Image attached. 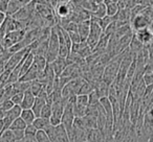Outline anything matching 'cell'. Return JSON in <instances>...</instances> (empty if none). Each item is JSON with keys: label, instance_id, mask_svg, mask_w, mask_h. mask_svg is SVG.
Here are the masks:
<instances>
[{"label": "cell", "instance_id": "obj_1", "mask_svg": "<svg viewBox=\"0 0 153 142\" xmlns=\"http://www.w3.org/2000/svg\"><path fill=\"white\" fill-rule=\"evenodd\" d=\"M122 57H123V52L115 55L106 66L104 69V74H103V81L107 83L108 85H111L115 81L120 70V65H121Z\"/></svg>", "mask_w": 153, "mask_h": 142}, {"label": "cell", "instance_id": "obj_2", "mask_svg": "<svg viewBox=\"0 0 153 142\" xmlns=\"http://www.w3.org/2000/svg\"><path fill=\"white\" fill-rule=\"evenodd\" d=\"M59 57V36H58V26L56 24L51 27V32L48 39V50L45 55L47 63L51 64Z\"/></svg>", "mask_w": 153, "mask_h": 142}, {"label": "cell", "instance_id": "obj_3", "mask_svg": "<svg viewBox=\"0 0 153 142\" xmlns=\"http://www.w3.org/2000/svg\"><path fill=\"white\" fill-rule=\"evenodd\" d=\"M58 36H59V57H67L71 51V40L69 38L68 32L62 26L57 24Z\"/></svg>", "mask_w": 153, "mask_h": 142}, {"label": "cell", "instance_id": "obj_4", "mask_svg": "<svg viewBox=\"0 0 153 142\" xmlns=\"http://www.w3.org/2000/svg\"><path fill=\"white\" fill-rule=\"evenodd\" d=\"M103 32V28L100 26L99 22L97 21V19L94 18H90V32H89V36H88L87 40H86V43L89 45L90 48L94 50V48L96 47V45L98 44L99 40L100 38L102 37Z\"/></svg>", "mask_w": 153, "mask_h": 142}, {"label": "cell", "instance_id": "obj_5", "mask_svg": "<svg viewBox=\"0 0 153 142\" xmlns=\"http://www.w3.org/2000/svg\"><path fill=\"white\" fill-rule=\"evenodd\" d=\"M151 24H152L151 18L144 13H140V14L135 15L134 17L131 18V21H130V25H131V28L133 32L149 27Z\"/></svg>", "mask_w": 153, "mask_h": 142}, {"label": "cell", "instance_id": "obj_6", "mask_svg": "<svg viewBox=\"0 0 153 142\" xmlns=\"http://www.w3.org/2000/svg\"><path fill=\"white\" fill-rule=\"evenodd\" d=\"M30 51V47L28 46V47H26V48L22 49V50L17 51V52H15V53H12V55L9 57V60H7V63H5V69L12 71L16 66H18L23 61L25 55L27 54Z\"/></svg>", "mask_w": 153, "mask_h": 142}, {"label": "cell", "instance_id": "obj_7", "mask_svg": "<svg viewBox=\"0 0 153 142\" xmlns=\"http://www.w3.org/2000/svg\"><path fill=\"white\" fill-rule=\"evenodd\" d=\"M22 112V108L19 104H15L11 110H9L7 112L4 113V117H3V123H4V129H10V127L12 125L13 121L16 118L20 117Z\"/></svg>", "mask_w": 153, "mask_h": 142}, {"label": "cell", "instance_id": "obj_8", "mask_svg": "<svg viewBox=\"0 0 153 142\" xmlns=\"http://www.w3.org/2000/svg\"><path fill=\"white\" fill-rule=\"evenodd\" d=\"M134 35L145 46H148V45H150L153 42V32L151 30L150 26L143 28V29L136 30V32H134Z\"/></svg>", "mask_w": 153, "mask_h": 142}, {"label": "cell", "instance_id": "obj_9", "mask_svg": "<svg viewBox=\"0 0 153 142\" xmlns=\"http://www.w3.org/2000/svg\"><path fill=\"white\" fill-rule=\"evenodd\" d=\"M67 65H68V63H67L66 57H58L53 63H51V66L53 67V71H55L57 77H60V75L62 74V72L64 71V69H65Z\"/></svg>", "mask_w": 153, "mask_h": 142}, {"label": "cell", "instance_id": "obj_10", "mask_svg": "<svg viewBox=\"0 0 153 142\" xmlns=\"http://www.w3.org/2000/svg\"><path fill=\"white\" fill-rule=\"evenodd\" d=\"M78 32H79L80 38H81V42L87 40L90 32V19L78 23Z\"/></svg>", "mask_w": 153, "mask_h": 142}, {"label": "cell", "instance_id": "obj_11", "mask_svg": "<svg viewBox=\"0 0 153 142\" xmlns=\"http://www.w3.org/2000/svg\"><path fill=\"white\" fill-rule=\"evenodd\" d=\"M104 134L100 129H87V142H103Z\"/></svg>", "mask_w": 153, "mask_h": 142}, {"label": "cell", "instance_id": "obj_12", "mask_svg": "<svg viewBox=\"0 0 153 142\" xmlns=\"http://www.w3.org/2000/svg\"><path fill=\"white\" fill-rule=\"evenodd\" d=\"M35 99H36V95H34L33 92L30 89H27L24 92L23 100H22L20 106H21L22 109H32L33 104L35 102Z\"/></svg>", "mask_w": 153, "mask_h": 142}, {"label": "cell", "instance_id": "obj_13", "mask_svg": "<svg viewBox=\"0 0 153 142\" xmlns=\"http://www.w3.org/2000/svg\"><path fill=\"white\" fill-rule=\"evenodd\" d=\"M22 7H24L21 2H20L19 0H10L9 1V4H7V9L5 14L7 15H11L13 16L14 14H16Z\"/></svg>", "mask_w": 153, "mask_h": 142}, {"label": "cell", "instance_id": "obj_14", "mask_svg": "<svg viewBox=\"0 0 153 142\" xmlns=\"http://www.w3.org/2000/svg\"><path fill=\"white\" fill-rule=\"evenodd\" d=\"M22 119L25 121L27 124H32L34 122V120L37 118L36 114L34 113V111L32 109H22L21 115H20Z\"/></svg>", "mask_w": 153, "mask_h": 142}, {"label": "cell", "instance_id": "obj_15", "mask_svg": "<svg viewBox=\"0 0 153 142\" xmlns=\"http://www.w3.org/2000/svg\"><path fill=\"white\" fill-rule=\"evenodd\" d=\"M46 104H47L46 99H44V98H41V97H38V96H36V99H35V102H34V104H33L32 110L34 111V113L36 114V116H37V117L40 116L41 111H42L43 107H44Z\"/></svg>", "mask_w": 153, "mask_h": 142}, {"label": "cell", "instance_id": "obj_16", "mask_svg": "<svg viewBox=\"0 0 153 142\" xmlns=\"http://www.w3.org/2000/svg\"><path fill=\"white\" fill-rule=\"evenodd\" d=\"M107 15V7L105 2H101L98 3L96 10L94 12H91V17H96V18H103L104 16Z\"/></svg>", "mask_w": 153, "mask_h": 142}, {"label": "cell", "instance_id": "obj_17", "mask_svg": "<svg viewBox=\"0 0 153 142\" xmlns=\"http://www.w3.org/2000/svg\"><path fill=\"white\" fill-rule=\"evenodd\" d=\"M145 45L143 44L142 42H140V40H138L137 38L135 37V35H133V37H132V40L131 42H130V45H129V48L130 50L132 51V52L134 53V54H137L138 52H140V50H142L143 48H144Z\"/></svg>", "mask_w": 153, "mask_h": 142}, {"label": "cell", "instance_id": "obj_18", "mask_svg": "<svg viewBox=\"0 0 153 142\" xmlns=\"http://www.w3.org/2000/svg\"><path fill=\"white\" fill-rule=\"evenodd\" d=\"M33 124L36 127L37 129H43V131H45V129L51 125V122H49V119L43 118V117L39 116L35 119L34 122H33Z\"/></svg>", "mask_w": 153, "mask_h": 142}, {"label": "cell", "instance_id": "obj_19", "mask_svg": "<svg viewBox=\"0 0 153 142\" xmlns=\"http://www.w3.org/2000/svg\"><path fill=\"white\" fill-rule=\"evenodd\" d=\"M107 7V15L115 16L120 11V7L117 4V1H104Z\"/></svg>", "mask_w": 153, "mask_h": 142}, {"label": "cell", "instance_id": "obj_20", "mask_svg": "<svg viewBox=\"0 0 153 142\" xmlns=\"http://www.w3.org/2000/svg\"><path fill=\"white\" fill-rule=\"evenodd\" d=\"M0 139L3 142H12L15 140V136H14V132L11 129H3L2 133L0 134Z\"/></svg>", "mask_w": 153, "mask_h": 142}, {"label": "cell", "instance_id": "obj_21", "mask_svg": "<svg viewBox=\"0 0 153 142\" xmlns=\"http://www.w3.org/2000/svg\"><path fill=\"white\" fill-rule=\"evenodd\" d=\"M92 18H94V19H97V21L99 22V24H100V26L103 28V30H105L106 29V27L109 25V24L111 23V22L114 20V16H108V15H106V16H104L103 18H96V17H92Z\"/></svg>", "mask_w": 153, "mask_h": 142}, {"label": "cell", "instance_id": "obj_22", "mask_svg": "<svg viewBox=\"0 0 153 142\" xmlns=\"http://www.w3.org/2000/svg\"><path fill=\"white\" fill-rule=\"evenodd\" d=\"M26 125H27V123H26L21 117H18V118H16L15 120L13 121V123H12V125L10 127V129H25Z\"/></svg>", "mask_w": 153, "mask_h": 142}, {"label": "cell", "instance_id": "obj_23", "mask_svg": "<svg viewBox=\"0 0 153 142\" xmlns=\"http://www.w3.org/2000/svg\"><path fill=\"white\" fill-rule=\"evenodd\" d=\"M44 87V85H43L41 82H39L38 79H35V81L30 82V90L33 92V94L34 95H38L39 92L42 90V88Z\"/></svg>", "mask_w": 153, "mask_h": 142}, {"label": "cell", "instance_id": "obj_24", "mask_svg": "<svg viewBox=\"0 0 153 142\" xmlns=\"http://www.w3.org/2000/svg\"><path fill=\"white\" fill-rule=\"evenodd\" d=\"M36 140L37 142H51L47 133L45 131H43V129H38V132L36 134Z\"/></svg>", "mask_w": 153, "mask_h": 142}, {"label": "cell", "instance_id": "obj_25", "mask_svg": "<svg viewBox=\"0 0 153 142\" xmlns=\"http://www.w3.org/2000/svg\"><path fill=\"white\" fill-rule=\"evenodd\" d=\"M14 106H15V104H14L12 99L2 100V102H0V110H2L3 112L5 113V112H7L9 110H11Z\"/></svg>", "mask_w": 153, "mask_h": 142}, {"label": "cell", "instance_id": "obj_26", "mask_svg": "<svg viewBox=\"0 0 153 142\" xmlns=\"http://www.w3.org/2000/svg\"><path fill=\"white\" fill-rule=\"evenodd\" d=\"M51 113H53V110H51V104H46L44 107H43L42 111H41L40 116L43 117V118L49 119V118H51Z\"/></svg>", "mask_w": 153, "mask_h": 142}, {"label": "cell", "instance_id": "obj_27", "mask_svg": "<svg viewBox=\"0 0 153 142\" xmlns=\"http://www.w3.org/2000/svg\"><path fill=\"white\" fill-rule=\"evenodd\" d=\"M23 96H24V92H18V93H15L13 96L11 97V99L13 100V102L15 104H21L22 100H23Z\"/></svg>", "mask_w": 153, "mask_h": 142}, {"label": "cell", "instance_id": "obj_28", "mask_svg": "<svg viewBox=\"0 0 153 142\" xmlns=\"http://www.w3.org/2000/svg\"><path fill=\"white\" fill-rule=\"evenodd\" d=\"M143 81L146 86L153 85V72H145L143 75Z\"/></svg>", "mask_w": 153, "mask_h": 142}, {"label": "cell", "instance_id": "obj_29", "mask_svg": "<svg viewBox=\"0 0 153 142\" xmlns=\"http://www.w3.org/2000/svg\"><path fill=\"white\" fill-rule=\"evenodd\" d=\"M14 136H15V140H22L25 136L24 129H13Z\"/></svg>", "mask_w": 153, "mask_h": 142}, {"label": "cell", "instance_id": "obj_30", "mask_svg": "<svg viewBox=\"0 0 153 142\" xmlns=\"http://www.w3.org/2000/svg\"><path fill=\"white\" fill-rule=\"evenodd\" d=\"M49 122H51V124L53 125V127H57V125L61 124L62 120H61V118H58V117H55V116H51Z\"/></svg>", "mask_w": 153, "mask_h": 142}, {"label": "cell", "instance_id": "obj_31", "mask_svg": "<svg viewBox=\"0 0 153 142\" xmlns=\"http://www.w3.org/2000/svg\"><path fill=\"white\" fill-rule=\"evenodd\" d=\"M23 142H37L36 137H32V136H24Z\"/></svg>", "mask_w": 153, "mask_h": 142}, {"label": "cell", "instance_id": "obj_32", "mask_svg": "<svg viewBox=\"0 0 153 142\" xmlns=\"http://www.w3.org/2000/svg\"><path fill=\"white\" fill-rule=\"evenodd\" d=\"M5 17H7V14H5L4 12L0 11V24L2 23V22H3V20L5 19Z\"/></svg>", "mask_w": 153, "mask_h": 142}, {"label": "cell", "instance_id": "obj_33", "mask_svg": "<svg viewBox=\"0 0 153 142\" xmlns=\"http://www.w3.org/2000/svg\"><path fill=\"white\" fill-rule=\"evenodd\" d=\"M146 114L148 115V116L150 117V118H152V119H153V106L151 107V108L149 109L148 111H147V112H146Z\"/></svg>", "mask_w": 153, "mask_h": 142}, {"label": "cell", "instance_id": "obj_34", "mask_svg": "<svg viewBox=\"0 0 153 142\" xmlns=\"http://www.w3.org/2000/svg\"><path fill=\"white\" fill-rule=\"evenodd\" d=\"M3 129H4V123H3V119H0V134L2 133Z\"/></svg>", "mask_w": 153, "mask_h": 142}, {"label": "cell", "instance_id": "obj_35", "mask_svg": "<svg viewBox=\"0 0 153 142\" xmlns=\"http://www.w3.org/2000/svg\"><path fill=\"white\" fill-rule=\"evenodd\" d=\"M12 142H23V139L22 140H14V141H12Z\"/></svg>", "mask_w": 153, "mask_h": 142}, {"label": "cell", "instance_id": "obj_36", "mask_svg": "<svg viewBox=\"0 0 153 142\" xmlns=\"http://www.w3.org/2000/svg\"><path fill=\"white\" fill-rule=\"evenodd\" d=\"M152 24H153V19H152Z\"/></svg>", "mask_w": 153, "mask_h": 142}, {"label": "cell", "instance_id": "obj_37", "mask_svg": "<svg viewBox=\"0 0 153 142\" xmlns=\"http://www.w3.org/2000/svg\"><path fill=\"white\" fill-rule=\"evenodd\" d=\"M152 94H153V91H152Z\"/></svg>", "mask_w": 153, "mask_h": 142}]
</instances>
